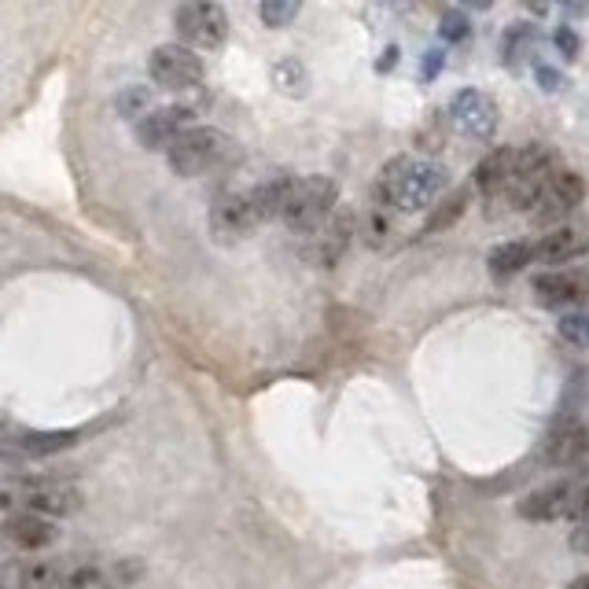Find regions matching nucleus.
Here are the masks:
<instances>
[{
  "mask_svg": "<svg viewBox=\"0 0 589 589\" xmlns=\"http://www.w3.org/2000/svg\"><path fill=\"white\" fill-rule=\"evenodd\" d=\"M266 222V210H262L258 188H244V192H228L210 207V233L222 244H233V239H244L247 233Z\"/></svg>",
  "mask_w": 589,
  "mask_h": 589,
  "instance_id": "obj_5",
  "label": "nucleus"
},
{
  "mask_svg": "<svg viewBox=\"0 0 589 589\" xmlns=\"http://www.w3.org/2000/svg\"><path fill=\"white\" fill-rule=\"evenodd\" d=\"M571 501H575V483L571 479H563V483H549L542 490H534V494H527L520 504H516V512H520L523 520H538V523L568 520Z\"/></svg>",
  "mask_w": 589,
  "mask_h": 589,
  "instance_id": "obj_15",
  "label": "nucleus"
},
{
  "mask_svg": "<svg viewBox=\"0 0 589 589\" xmlns=\"http://www.w3.org/2000/svg\"><path fill=\"white\" fill-rule=\"evenodd\" d=\"M148 75L159 89H170V92H192L203 86V78H207V67H203V59L192 52L185 45H159L148 59Z\"/></svg>",
  "mask_w": 589,
  "mask_h": 589,
  "instance_id": "obj_6",
  "label": "nucleus"
},
{
  "mask_svg": "<svg viewBox=\"0 0 589 589\" xmlns=\"http://www.w3.org/2000/svg\"><path fill=\"white\" fill-rule=\"evenodd\" d=\"M56 538H59L56 523L33 512L8 516V520L0 523V546H8L11 552H38L45 546H52Z\"/></svg>",
  "mask_w": 589,
  "mask_h": 589,
  "instance_id": "obj_13",
  "label": "nucleus"
},
{
  "mask_svg": "<svg viewBox=\"0 0 589 589\" xmlns=\"http://www.w3.org/2000/svg\"><path fill=\"white\" fill-rule=\"evenodd\" d=\"M589 450V431L582 424H563L557 435L546 442V464L549 468H579Z\"/></svg>",
  "mask_w": 589,
  "mask_h": 589,
  "instance_id": "obj_18",
  "label": "nucleus"
},
{
  "mask_svg": "<svg viewBox=\"0 0 589 589\" xmlns=\"http://www.w3.org/2000/svg\"><path fill=\"white\" fill-rule=\"evenodd\" d=\"M439 33H442V41H450V45H461L472 38V22H468L464 11H442V19H439Z\"/></svg>",
  "mask_w": 589,
  "mask_h": 589,
  "instance_id": "obj_21",
  "label": "nucleus"
},
{
  "mask_svg": "<svg viewBox=\"0 0 589 589\" xmlns=\"http://www.w3.org/2000/svg\"><path fill=\"white\" fill-rule=\"evenodd\" d=\"M579 472H589V450H586V457H582V464H579Z\"/></svg>",
  "mask_w": 589,
  "mask_h": 589,
  "instance_id": "obj_29",
  "label": "nucleus"
},
{
  "mask_svg": "<svg viewBox=\"0 0 589 589\" xmlns=\"http://www.w3.org/2000/svg\"><path fill=\"white\" fill-rule=\"evenodd\" d=\"M96 589H111V586H96Z\"/></svg>",
  "mask_w": 589,
  "mask_h": 589,
  "instance_id": "obj_30",
  "label": "nucleus"
},
{
  "mask_svg": "<svg viewBox=\"0 0 589 589\" xmlns=\"http://www.w3.org/2000/svg\"><path fill=\"white\" fill-rule=\"evenodd\" d=\"M357 233V218L351 210H335L328 222H324L317 233H310L306 239V258L317 262V266H335L346 247H351V236Z\"/></svg>",
  "mask_w": 589,
  "mask_h": 589,
  "instance_id": "obj_11",
  "label": "nucleus"
},
{
  "mask_svg": "<svg viewBox=\"0 0 589 589\" xmlns=\"http://www.w3.org/2000/svg\"><path fill=\"white\" fill-rule=\"evenodd\" d=\"M512 159H516V148H509V144H504V148H494L483 163L475 166L472 185H475V192L487 203H498L501 199V192H504V185H509V177H512Z\"/></svg>",
  "mask_w": 589,
  "mask_h": 589,
  "instance_id": "obj_17",
  "label": "nucleus"
},
{
  "mask_svg": "<svg viewBox=\"0 0 589 589\" xmlns=\"http://www.w3.org/2000/svg\"><path fill=\"white\" fill-rule=\"evenodd\" d=\"M586 251H589V236L582 228L560 225L534 244V262H542V266H568V262L582 258Z\"/></svg>",
  "mask_w": 589,
  "mask_h": 589,
  "instance_id": "obj_16",
  "label": "nucleus"
},
{
  "mask_svg": "<svg viewBox=\"0 0 589 589\" xmlns=\"http://www.w3.org/2000/svg\"><path fill=\"white\" fill-rule=\"evenodd\" d=\"M81 504L78 487L63 479H33V475H0V512L22 516H70Z\"/></svg>",
  "mask_w": 589,
  "mask_h": 589,
  "instance_id": "obj_2",
  "label": "nucleus"
},
{
  "mask_svg": "<svg viewBox=\"0 0 589 589\" xmlns=\"http://www.w3.org/2000/svg\"><path fill=\"white\" fill-rule=\"evenodd\" d=\"M16 461H19L16 450H11V446H0V472H4V468H11Z\"/></svg>",
  "mask_w": 589,
  "mask_h": 589,
  "instance_id": "obj_27",
  "label": "nucleus"
},
{
  "mask_svg": "<svg viewBox=\"0 0 589 589\" xmlns=\"http://www.w3.org/2000/svg\"><path fill=\"white\" fill-rule=\"evenodd\" d=\"M362 236L369 239V247H383V239L391 236V218H387V207H380V203H376V207L369 210Z\"/></svg>",
  "mask_w": 589,
  "mask_h": 589,
  "instance_id": "obj_23",
  "label": "nucleus"
},
{
  "mask_svg": "<svg viewBox=\"0 0 589 589\" xmlns=\"http://www.w3.org/2000/svg\"><path fill=\"white\" fill-rule=\"evenodd\" d=\"M538 303L549 310L560 306H582L589 303V273L586 269H549L534 276Z\"/></svg>",
  "mask_w": 589,
  "mask_h": 589,
  "instance_id": "obj_12",
  "label": "nucleus"
},
{
  "mask_svg": "<svg viewBox=\"0 0 589 589\" xmlns=\"http://www.w3.org/2000/svg\"><path fill=\"white\" fill-rule=\"evenodd\" d=\"M446 185H450L446 166H439L435 159H424V155H399L376 177V203L387 210H405V214L428 210L439 203Z\"/></svg>",
  "mask_w": 589,
  "mask_h": 589,
  "instance_id": "obj_1",
  "label": "nucleus"
},
{
  "mask_svg": "<svg viewBox=\"0 0 589 589\" xmlns=\"http://www.w3.org/2000/svg\"><path fill=\"white\" fill-rule=\"evenodd\" d=\"M335 199H340V188H335L332 177H284V199L276 222L310 236L335 214Z\"/></svg>",
  "mask_w": 589,
  "mask_h": 589,
  "instance_id": "obj_3",
  "label": "nucleus"
},
{
  "mask_svg": "<svg viewBox=\"0 0 589 589\" xmlns=\"http://www.w3.org/2000/svg\"><path fill=\"white\" fill-rule=\"evenodd\" d=\"M552 41H557V48H560L563 59H575V56H579V38H575L571 27H560L557 33H552Z\"/></svg>",
  "mask_w": 589,
  "mask_h": 589,
  "instance_id": "obj_25",
  "label": "nucleus"
},
{
  "mask_svg": "<svg viewBox=\"0 0 589 589\" xmlns=\"http://www.w3.org/2000/svg\"><path fill=\"white\" fill-rule=\"evenodd\" d=\"M498 104L483 89H461L450 100V122L461 129L468 140H490L498 129Z\"/></svg>",
  "mask_w": 589,
  "mask_h": 589,
  "instance_id": "obj_8",
  "label": "nucleus"
},
{
  "mask_svg": "<svg viewBox=\"0 0 589 589\" xmlns=\"http://www.w3.org/2000/svg\"><path fill=\"white\" fill-rule=\"evenodd\" d=\"M63 575L59 560H8L0 568V589H59Z\"/></svg>",
  "mask_w": 589,
  "mask_h": 589,
  "instance_id": "obj_14",
  "label": "nucleus"
},
{
  "mask_svg": "<svg viewBox=\"0 0 589 589\" xmlns=\"http://www.w3.org/2000/svg\"><path fill=\"white\" fill-rule=\"evenodd\" d=\"M568 589H589V571H586V575H579V579H571V582H568Z\"/></svg>",
  "mask_w": 589,
  "mask_h": 589,
  "instance_id": "obj_28",
  "label": "nucleus"
},
{
  "mask_svg": "<svg viewBox=\"0 0 589 589\" xmlns=\"http://www.w3.org/2000/svg\"><path fill=\"white\" fill-rule=\"evenodd\" d=\"M228 148H233V140H228L222 129H210V126H192L188 134L177 137L170 148H166V159H170L174 166V174H181V177H199V174H207L214 170Z\"/></svg>",
  "mask_w": 589,
  "mask_h": 589,
  "instance_id": "obj_4",
  "label": "nucleus"
},
{
  "mask_svg": "<svg viewBox=\"0 0 589 589\" xmlns=\"http://www.w3.org/2000/svg\"><path fill=\"white\" fill-rule=\"evenodd\" d=\"M196 126V107L188 104H170V107H151L148 115L137 122V137L148 144V148H170V144L188 134Z\"/></svg>",
  "mask_w": 589,
  "mask_h": 589,
  "instance_id": "obj_10",
  "label": "nucleus"
},
{
  "mask_svg": "<svg viewBox=\"0 0 589 589\" xmlns=\"http://www.w3.org/2000/svg\"><path fill=\"white\" fill-rule=\"evenodd\" d=\"M258 11H262V22H266V27L281 30L284 22H292L298 16V4H295V0H266Z\"/></svg>",
  "mask_w": 589,
  "mask_h": 589,
  "instance_id": "obj_24",
  "label": "nucleus"
},
{
  "mask_svg": "<svg viewBox=\"0 0 589 589\" xmlns=\"http://www.w3.org/2000/svg\"><path fill=\"white\" fill-rule=\"evenodd\" d=\"M582 199H586L582 177L575 170H557L531 214H534L538 225H557L560 228V222L568 218V214H575V207H582Z\"/></svg>",
  "mask_w": 589,
  "mask_h": 589,
  "instance_id": "obj_9",
  "label": "nucleus"
},
{
  "mask_svg": "<svg viewBox=\"0 0 589 589\" xmlns=\"http://www.w3.org/2000/svg\"><path fill=\"white\" fill-rule=\"evenodd\" d=\"M442 70V52H428L424 56V78H435Z\"/></svg>",
  "mask_w": 589,
  "mask_h": 589,
  "instance_id": "obj_26",
  "label": "nucleus"
},
{
  "mask_svg": "<svg viewBox=\"0 0 589 589\" xmlns=\"http://www.w3.org/2000/svg\"><path fill=\"white\" fill-rule=\"evenodd\" d=\"M464 207H468V192H457L453 199H446V203H442V207H439L435 214H431L428 225H424V233H439V228L453 225V222L464 214Z\"/></svg>",
  "mask_w": 589,
  "mask_h": 589,
  "instance_id": "obj_22",
  "label": "nucleus"
},
{
  "mask_svg": "<svg viewBox=\"0 0 589 589\" xmlns=\"http://www.w3.org/2000/svg\"><path fill=\"white\" fill-rule=\"evenodd\" d=\"M531 262H534V244H531V239H509V244H498L487 255V266H490V273L498 276V281L523 273Z\"/></svg>",
  "mask_w": 589,
  "mask_h": 589,
  "instance_id": "obj_19",
  "label": "nucleus"
},
{
  "mask_svg": "<svg viewBox=\"0 0 589 589\" xmlns=\"http://www.w3.org/2000/svg\"><path fill=\"white\" fill-rule=\"evenodd\" d=\"M560 340L579 346V351H589V306L586 310H575V314H563L557 324Z\"/></svg>",
  "mask_w": 589,
  "mask_h": 589,
  "instance_id": "obj_20",
  "label": "nucleus"
},
{
  "mask_svg": "<svg viewBox=\"0 0 589 589\" xmlns=\"http://www.w3.org/2000/svg\"><path fill=\"white\" fill-rule=\"evenodd\" d=\"M174 27H177V38H181L185 48H192V52H207V48H222L225 38H228V16L225 8L218 4H185L177 8L174 16Z\"/></svg>",
  "mask_w": 589,
  "mask_h": 589,
  "instance_id": "obj_7",
  "label": "nucleus"
}]
</instances>
